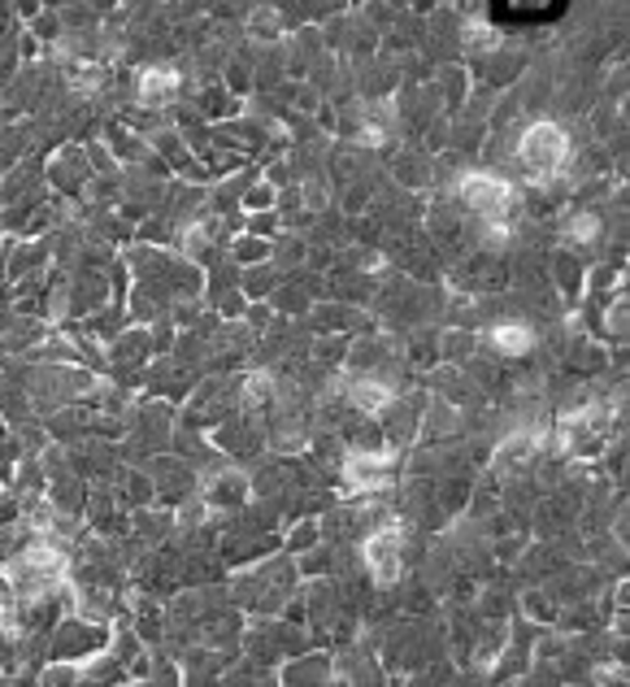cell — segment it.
Returning a JSON list of instances; mask_svg holds the SVG:
<instances>
[{
	"mask_svg": "<svg viewBox=\"0 0 630 687\" xmlns=\"http://www.w3.org/2000/svg\"><path fill=\"white\" fill-rule=\"evenodd\" d=\"M605 331H609L614 340L627 336V296H622V292H614L609 305H605Z\"/></svg>",
	"mask_w": 630,
	"mask_h": 687,
	"instance_id": "7402d4cb",
	"label": "cell"
},
{
	"mask_svg": "<svg viewBox=\"0 0 630 687\" xmlns=\"http://www.w3.org/2000/svg\"><path fill=\"white\" fill-rule=\"evenodd\" d=\"M231 261L240 266V270H248V266H261V261H270V240H257V235H248V231H240L235 240H231Z\"/></svg>",
	"mask_w": 630,
	"mask_h": 687,
	"instance_id": "5bb4252c",
	"label": "cell"
},
{
	"mask_svg": "<svg viewBox=\"0 0 630 687\" xmlns=\"http://www.w3.org/2000/svg\"><path fill=\"white\" fill-rule=\"evenodd\" d=\"M478 340H482L487 352L517 361V357H530V352L539 348V331H535L530 323H522V318H491Z\"/></svg>",
	"mask_w": 630,
	"mask_h": 687,
	"instance_id": "52a82bcc",
	"label": "cell"
},
{
	"mask_svg": "<svg viewBox=\"0 0 630 687\" xmlns=\"http://www.w3.org/2000/svg\"><path fill=\"white\" fill-rule=\"evenodd\" d=\"M587 679L592 684H627V666H622V657H614V666H592Z\"/></svg>",
	"mask_w": 630,
	"mask_h": 687,
	"instance_id": "603a6c76",
	"label": "cell"
},
{
	"mask_svg": "<svg viewBox=\"0 0 630 687\" xmlns=\"http://www.w3.org/2000/svg\"><path fill=\"white\" fill-rule=\"evenodd\" d=\"M244 39L261 44V48H279L288 39V26H283V13L270 9V4H253L244 13Z\"/></svg>",
	"mask_w": 630,
	"mask_h": 687,
	"instance_id": "ba28073f",
	"label": "cell"
},
{
	"mask_svg": "<svg viewBox=\"0 0 630 687\" xmlns=\"http://www.w3.org/2000/svg\"><path fill=\"white\" fill-rule=\"evenodd\" d=\"M435 501H440L448 514H457V510L470 501V479H444L440 492H435Z\"/></svg>",
	"mask_w": 630,
	"mask_h": 687,
	"instance_id": "ffe728a7",
	"label": "cell"
},
{
	"mask_svg": "<svg viewBox=\"0 0 630 687\" xmlns=\"http://www.w3.org/2000/svg\"><path fill=\"white\" fill-rule=\"evenodd\" d=\"M392 174H396V183L400 187H431L435 183V162L422 153H413V149H405L396 162H392Z\"/></svg>",
	"mask_w": 630,
	"mask_h": 687,
	"instance_id": "7c38bea8",
	"label": "cell"
},
{
	"mask_svg": "<svg viewBox=\"0 0 630 687\" xmlns=\"http://www.w3.org/2000/svg\"><path fill=\"white\" fill-rule=\"evenodd\" d=\"M570 153H574L570 127L557 123V118H535L530 127L517 131L513 166L526 174L530 183H552V178H561V166L570 162Z\"/></svg>",
	"mask_w": 630,
	"mask_h": 687,
	"instance_id": "6da1fadb",
	"label": "cell"
},
{
	"mask_svg": "<svg viewBox=\"0 0 630 687\" xmlns=\"http://www.w3.org/2000/svg\"><path fill=\"white\" fill-rule=\"evenodd\" d=\"M552 283H557V292H565V296H574V292H583V261H574L565 248L561 253H552Z\"/></svg>",
	"mask_w": 630,
	"mask_h": 687,
	"instance_id": "9a60e30c",
	"label": "cell"
},
{
	"mask_svg": "<svg viewBox=\"0 0 630 687\" xmlns=\"http://www.w3.org/2000/svg\"><path fill=\"white\" fill-rule=\"evenodd\" d=\"M409 539V522L405 517H387V522H374L361 539V566L370 574L374 587H396L400 574H405V544Z\"/></svg>",
	"mask_w": 630,
	"mask_h": 687,
	"instance_id": "3957f363",
	"label": "cell"
},
{
	"mask_svg": "<svg viewBox=\"0 0 630 687\" xmlns=\"http://www.w3.org/2000/svg\"><path fill=\"white\" fill-rule=\"evenodd\" d=\"M330 671H335V657H326V653H296V657H288V666L275 679H283V684H330Z\"/></svg>",
	"mask_w": 630,
	"mask_h": 687,
	"instance_id": "9c48e42d",
	"label": "cell"
},
{
	"mask_svg": "<svg viewBox=\"0 0 630 687\" xmlns=\"http://www.w3.org/2000/svg\"><path fill=\"white\" fill-rule=\"evenodd\" d=\"M275 200H279V191L257 174L253 183H248V191H244V200H240V213H266V209H275Z\"/></svg>",
	"mask_w": 630,
	"mask_h": 687,
	"instance_id": "d6986e66",
	"label": "cell"
},
{
	"mask_svg": "<svg viewBox=\"0 0 630 687\" xmlns=\"http://www.w3.org/2000/svg\"><path fill=\"white\" fill-rule=\"evenodd\" d=\"M183 92H187V79L178 74V66L170 61H153V66H144L140 74H136V83H131V105L136 109H149V114H170L178 101H183Z\"/></svg>",
	"mask_w": 630,
	"mask_h": 687,
	"instance_id": "5b68a950",
	"label": "cell"
},
{
	"mask_svg": "<svg viewBox=\"0 0 630 687\" xmlns=\"http://www.w3.org/2000/svg\"><path fill=\"white\" fill-rule=\"evenodd\" d=\"M92 162H88V149L83 144H61L48 162H44V183L57 191V196H70V200H83L88 187H92Z\"/></svg>",
	"mask_w": 630,
	"mask_h": 687,
	"instance_id": "8992f818",
	"label": "cell"
},
{
	"mask_svg": "<svg viewBox=\"0 0 630 687\" xmlns=\"http://www.w3.org/2000/svg\"><path fill=\"white\" fill-rule=\"evenodd\" d=\"M283 283V275L275 270V261H261V266H248V270H240V292L248 296V301H270V292Z\"/></svg>",
	"mask_w": 630,
	"mask_h": 687,
	"instance_id": "4fadbf2b",
	"label": "cell"
},
{
	"mask_svg": "<svg viewBox=\"0 0 630 687\" xmlns=\"http://www.w3.org/2000/svg\"><path fill=\"white\" fill-rule=\"evenodd\" d=\"M457 205L474 213L478 222H513V205H517V187L513 178L495 171V166H470L453 178Z\"/></svg>",
	"mask_w": 630,
	"mask_h": 687,
	"instance_id": "7a4b0ae2",
	"label": "cell"
},
{
	"mask_svg": "<svg viewBox=\"0 0 630 687\" xmlns=\"http://www.w3.org/2000/svg\"><path fill=\"white\" fill-rule=\"evenodd\" d=\"M35 684H39V687L83 684V666H79V662H61V657H48V666H44V671H35Z\"/></svg>",
	"mask_w": 630,
	"mask_h": 687,
	"instance_id": "e0dca14e",
	"label": "cell"
},
{
	"mask_svg": "<svg viewBox=\"0 0 630 687\" xmlns=\"http://www.w3.org/2000/svg\"><path fill=\"white\" fill-rule=\"evenodd\" d=\"M522 622H539V627H548V622H557V601L544 592V587H526L522 592Z\"/></svg>",
	"mask_w": 630,
	"mask_h": 687,
	"instance_id": "2e32d148",
	"label": "cell"
},
{
	"mask_svg": "<svg viewBox=\"0 0 630 687\" xmlns=\"http://www.w3.org/2000/svg\"><path fill=\"white\" fill-rule=\"evenodd\" d=\"M0 631H18V592L0 570Z\"/></svg>",
	"mask_w": 630,
	"mask_h": 687,
	"instance_id": "44dd1931",
	"label": "cell"
},
{
	"mask_svg": "<svg viewBox=\"0 0 630 687\" xmlns=\"http://www.w3.org/2000/svg\"><path fill=\"white\" fill-rule=\"evenodd\" d=\"M109 636L114 627L109 622H92L83 614H66L52 631H48V657H61V662H88L96 657L101 649H109Z\"/></svg>",
	"mask_w": 630,
	"mask_h": 687,
	"instance_id": "277c9868",
	"label": "cell"
},
{
	"mask_svg": "<svg viewBox=\"0 0 630 687\" xmlns=\"http://www.w3.org/2000/svg\"><path fill=\"white\" fill-rule=\"evenodd\" d=\"M22 522V497L18 492H0V526Z\"/></svg>",
	"mask_w": 630,
	"mask_h": 687,
	"instance_id": "cb8c5ba5",
	"label": "cell"
},
{
	"mask_svg": "<svg viewBox=\"0 0 630 687\" xmlns=\"http://www.w3.org/2000/svg\"><path fill=\"white\" fill-rule=\"evenodd\" d=\"M457 39H462L466 57H474V61H487L491 53H500V48H504L500 26H491V22H470L466 31H457Z\"/></svg>",
	"mask_w": 630,
	"mask_h": 687,
	"instance_id": "8fae6325",
	"label": "cell"
},
{
	"mask_svg": "<svg viewBox=\"0 0 630 687\" xmlns=\"http://www.w3.org/2000/svg\"><path fill=\"white\" fill-rule=\"evenodd\" d=\"M557 235H561L565 244H600V240H605V218H600L596 209H574V213L561 218Z\"/></svg>",
	"mask_w": 630,
	"mask_h": 687,
	"instance_id": "30bf717a",
	"label": "cell"
},
{
	"mask_svg": "<svg viewBox=\"0 0 630 687\" xmlns=\"http://www.w3.org/2000/svg\"><path fill=\"white\" fill-rule=\"evenodd\" d=\"M474 352H478V344H474V331H466V327H453V331L440 336V361H466L470 365Z\"/></svg>",
	"mask_w": 630,
	"mask_h": 687,
	"instance_id": "ac0fdd59",
	"label": "cell"
}]
</instances>
